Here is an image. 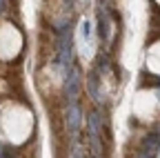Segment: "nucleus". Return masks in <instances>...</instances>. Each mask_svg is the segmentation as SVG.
<instances>
[{
	"mask_svg": "<svg viewBox=\"0 0 160 158\" xmlns=\"http://www.w3.org/2000/svg\"><path fill=\"white\" fill-rule=\"evenodd\" d=\"M96 71H91L89 74V94H91V98H96L98 96V80H96Z\"/></svg>",
	"mask_w": 160,
	"mask_h": 158,
	"instance_id": "20e7f679",
	"label": "nucleus"
},
{
	"mask_svg": "<svg viewBox=\"0 0 160 158\" xmlns=\"http://www.w3.org/2000/svg\"><path fill=\"white\" fill-rule=\"evenodd\" d=\"M65 123H67L69 134H76V131L80 129V125H82V111H80V105H78V103H69V105H67Z\"/></svg>",
	"mask_w": 160,
	"mask_h": 158,
	"instance_id": "f03ea898",
	"label": "nucleus"
},
{
	"mask_svg": "<svg viewBox=\"0 0 160 158\" xmlns=\"http://www.w3.org/2000/svg\"><path fill=\"white\" fill-rule=\"evenodd\" d=\"M2 7H5V0H0V9H2Z\"/></svg>",
	"mask_w": 160,
	"mask_h": 158,
	"instance_id": "423d86ee",
	"label": "nucleus"
},
{
	"mask_svg": "<svg viewBox=\"0 0 160 158\" xmlns=\"http://www.w3.org/2000/svg\"><path fill=\"white\" fill-rule=\"evenodd\" d=\"M158 143H160V136H158V134H149V136L145 138L142 151H147L149 156H151V154H156V149H158Z\"/></svg>",
	"mask_w": 160,
	"mask_h": 158,
	"instance_id": "7ed1b4c3",
	"label": "nucleus"
},
{
	"mask_svg": "<svg viewBox=\"0 0 160 158\" xmlns=\"http://www.w3.org/2000/svg\"><path fill=\"white\" fill-rule=\"evenodd\" d=\"M2 154H5V151H2V147H0V158H2Z\"/></svg>",
	"mask_w": 160,
	"mask_h": 158,
	"instance_id": "0eeeda50",
	"label": "nucleus"
},
{
	"mask_svg": "<svg viewBox=\"0 0 160 158\" xmlns=\"http://www.w3.org/2000/svg\"><path fill=\"white\" fill-rule=\"evenodd\" d=\"M78 94H80V71L73 67V69H69V74L65 78V96L69 103H76Z\"/></svg>",
	"mask_w": 160,
	"mask_h": 158,
	"instance_id": "f257e3e1",
	"label": "nucleus"
},
{
	"mask_svg": "<svg viewBox=\"0 0 160 158\" xmlns=\"http://www.w3.org/2000/svg\"><path fill=\"white\" fill-rule=\"evenodd\" d=\"M2 158H13V156L11 154H2Z\"/></svg>",
	"mask_w": 160,
	"mask_h": 158,
	"instance_id": "39448f33",
	"label": "nucleus"
}]
</instances>
